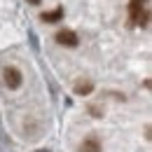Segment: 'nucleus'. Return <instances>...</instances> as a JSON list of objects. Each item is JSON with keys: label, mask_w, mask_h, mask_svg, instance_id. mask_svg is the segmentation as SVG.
<instances>
[{"label": "nucleus", "mask_w": 152, "mask_h": 152, "mask_svg": "<svg viewBox=\"0 0 152 152\" xmlns=\"http://www.w3.org/2000/svg\"><path fill=\"white\" fill-rule=\"evenodd\" d=\"M148 21H150V12L145 7V0H131L129 2V23L145 28Z\"/></svg>", "instance_id": "1"}, {"label": "nucleus", "mask_w": 152, "mask_h": 152, "mask_svg": "<svg viewBox=\"0 0 152 152\" xmlns=\"http://www.w3.org/2000/svg\"><path fill=\"white\" fill-rule=\"evenodd\" d=\"M2 80H5V84H7L10 89H19L21 82H23L21 70H19V68H14V66H7V68L2 70Z\"/></svg>", "instance_id": "2"}, {"label": "nucleus", "mask_w": 152, "mask_h": 152, "mask_svg": "<svg viewBox=\"0 0 152 152\" xmlns=\"http://www.w3.org/2000/svg\"><path fill=\"white\" fill-rule=\"evenodd\" d=\"M56 42L61 45V47H70V49H73V47L80 45V38H77V33L63 28V31H58V33H56Z\"/></svg>", "instance_id": "3"}, {"label": "nucleus", "mask_w": 152, "mask_h": 152, "mask_svg": "<svg viewBox=\"0 0 152 152\" xmlns=\"http://www.w3.org/2000/svg\"><path fill=\"white\" fill-rule=\"evenodd\" d=\"M101 150H103V145H101V140H98L96 136L84 138L82 145H80V152H101Z\"/></svg>", "instance_id": "4"}, {"label": "nucleus", "mask_w": 152, "mask_h": 152, "mask_svg": "<svg viewBox=\"0 0 152 152\" xmlns=\"http://www.w3.org/2000/svg\"><path fill=\"white\" fill-rule=\"evenodd\" d=\"M91 91H94V84H91L89 80H80L75 84V94L77 96H89Z\"/></svg>", "instance_id": "5"}, {"label": "nucleus", "mask_w": 152, "mask_h": 152, "mask_svg": "<svg viewBox=\"0 0 152 152\" xmlns=\"http://www.w3.org/2000/svg\"><path fill=\"white\" fill-rule=\"evenodd\" d=\"M61 17H63L61 7L52 10V12H42V21H47V23H56V21H61Z\"/></svg>", "instance_id": "6"}, {"label": "nucleus", "mask_w": 152, "mask_h": 152, "mask_svg": "<svg viewBox=\"0 0 152 152\" xmlns=\"http://www.w3.org/2000/svg\"><path fill=\"white\" fill-rule=\"evenodd\" d=\"M89 113L94 115V117H103V110H101L98 105H89Z\"/></svg>", "instance_id": "7"}, {"label": "nucleus", "mask_w": 152, "mask_h": 152, "mask_svg": "<svg viewBox=\"0 0 152 152\" xmlns=\"http://www.w3.org/2000/svg\"><path fill=\"white\" fill-rule=\"evenodd\" d=\"M28 2H33V5H40V2H42V0H28Z\"/></svg>", "instance_id": "8"}, {"label": "nucleus", "mask_w": 152, "mask_h": 152, "mask_svg": "<svg viewBox=\"0 0 152 152\" xmlns=\"http://www.w3.org/2000/svg\"><path fill=\"white\" fill-rule=\"evenodd\" d=\"M40 152H47V150H40Z\"/></svg>", "instance_id": "9"}]
</instances>
